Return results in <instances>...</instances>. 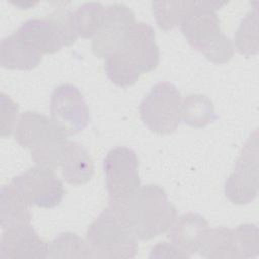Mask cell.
Listing matches in <instances>:
<instances>
[{
    "instance_id": "cell-1",
    "label": "cell",
    "mask_w": 259,
    "mask_h": 259,
    "mask_svg": "<svg viewBox=\"0 0 259 259\" xmlns=\"http://www.w3.org/2000/svg\"><path fill=\"white\" fill-rule=\"evenodd\" d=\"M140 240H151L170 229L177 211L165 190L155 184L140 186L119 200L109 201Z\"/></svg>"
},
{
    "instance_id": "cell-2",
    "label": "cell",
    "mask_w": 259,
    "mask_h": 259,
    "mask_svg": "<svg viewBox=\"0 0 259 259\" xmlns=\"http://www.w3.org/2000/svg\"><path fill=\"white\" fill-rule=\"evenodd\" d=\"M160 52L154 28L136 22L117 49L105 58L104 70L108 79L117 86L134 85L142 74L159 65Z\"/></svg>"
},
{
    "instance_id": "cell-3",
    "label": "cell",
    "mask_w": 259,
    "mask_h": 259,
    "mask_svg": "<svg viewBox=\"0 0 259 259\" xmlns=\"http://www.w3.org/2000/svg\"><path fill=\"white\" fill-rule=\"evenodd\" d=\"M226 2L199 1L180 23L189 45L214 64L228 63L234 55L232 40L221 31L215 10Z\"/></svg>"
},
{
    "instance_id": "cell-4",
    "label": "cell",
    "mask_w": 259,
    "mask_h": 259,
    "mask_svg": "<svg viewBox=\"0 0 259 259\" xmlns=\"http://www.w3.org/2000/svg\"><path fill=\"white\" fill-rule=\"evenodd\" d=\"M14 137L17 143L29 149L36 165L55 170L60 167L68 135L52 118L35 112H23L17 122Z\"/></svg>"
},
{
    "instance_id": "cell-5",
    "label": "cell",
    "mask_w": 259,
    "mask_h": 259,
    "mask_svg": "<svg viewBox=\"0 0 259 259\" xmlns=\"http://www.w3.org/2000/svg\"><path fill=\"white\" fill-rule=\"evenodd\" d=\"M86 238L93 258H134L137 255L138 238L110 206L89 225Z\"/></svg>"
},
{
    "instance_id": "cell-6",
    "label": "cell",
    "mask_w": 259,
    "mask_h": 259,
    "mask_svg": "<svg viewBox=\"0 0 259 259\" xmlns=\"http://www.w3.org/2000/svg\"><path fill=\"white\" fill-rule=\"evenodd\" d=\"M181 94L169 82L155 84L140 104L142 121L154 133H173L181 121Z\"/></svg>"
},
{
    "instance_id": "cell-7",
    "label": "cell",
    "mask_w": 259,
    "mask_h": 259,
    "mask_svg": "<svg viewBox=\"0 0 259 259\" xmlns=\"http://www.w3.org/2000/svg\"><path fill=\"white\" fill-rule=\"evenodd\" d=\"M12 185L28 205L53 208L63 199L65 190L54 170L34 166L15 176Z\"/></svg>"
},
{
    "instance_id": "cell-8",
    "label": "cell",
    "mask_w": 259,
    "mask_h": 259,
    "mask_svg": "<svg viewBox=\"0 0 259 259\" xmlns=\"http://www.w3.org/2000/svg\"><path fill=\"white\" fill-rule=\"evenodd\" d=\"M103 172L109 201L125 198L141 186L139 160L127 147H116L106 154Z\"/></svg>"
},
{
    "instance_id": "cell-9",
    "label": "cell",
    "mask_w": 259,
    "mask_h": 259,
    "mask_svg": "<svg viewBox=\"0 0 259 259\" xmlns=\"http://www.w3.org/2000/svg\"><path fill=\"white\" fill-rule=\"evenodd\" d=\"M258 169V140L255 132L244 145L234 171L225 182V194L231 202L247 204L256 198Z\"/></svg>"
},
{
    "instance_id": "cell-10",
    "label": "cell",
    "mask_w": 259,
    "mask_h": 259,
    "mask_svg": "<svg viewBox=\"0 0 259 259\" xmlns=\"http://www.w3.org/2000/svg\"><path fill=\"white\" fill-rule=\"evenodd\" d=\"M51 118L68 135L84 130L89 120V109L80 89L72 84L56 87L51 95Z\"/></svg>"
},
{
    "instance_id": "cell-11",
    "label": "cell",
    "mask_w": 259,
    "mask_h": 259,
    "mask_svg": "<svg viewBox=\"0 0 259 259\" xmlns=\"http://www.w3.org/2000/svg\"><path fill=\"white\" fill-rule=\"evenodd\" d=\"M136 23L135 13L123 3H113L104 9L102 23L92 38L91 49L98 58H106L120 45Z\"/></svg>"
},
{
    "instance_id": "cell-12",
    "label": "cell",
    "mask_w": 259,
    "mask_h": 259,
    "mask_svg": "<svg viewBox=\"0 0 259 259\" xmlns=\"http://www.w3.org/2000/svg\"><path fill=\"white\" fill-rule=\"evenodd\" d=\"M48 249V244L31 225L3 230L0 243L1 258H47Z\"/></svg>"
},
{
    "instance_id": "cell-13",
    "label": "cell",
    "mask_w": 259,
    "mask_h": 259,
    "mask_svg": "<svg viewBox=\"0 0 259 259\" xmlns=\"http://www.w3.org/2000/svg\"><path fill=\"white\" fill-rule=\"evenodd\" d=\"M208 229V223L202 215L189 212L174 221L170 227L168 238L178 249L191 256L198 252Z\"/></svg>"
},
{
    "instance_id": "cell-14",
    "label": "cell",
    "mask_w": 259,
    "mask_h": 259,
    "mask_svg": "<svg viewBox=\"0 0 259 259\" xmlns=\"http://www.w3.org/2000/svg\"><path fill=\"white\" fill-rule=\"evenodd\" d=\"M15 33L41 55L54 54L64 47L56 24L48 16L26 20Z\"/></svg>"
},
{
    "instance_id": "cell-15",
    "label": "cell",
    "mask_w": 259,
    "mask_h": 259,
    "mask_svg": "<svg viewBox=\"0 0 259 259\" xmlns=\"http://www.w3.org/2000/svg\"><path fill=\"white\" fill-rule=\"evenodd\" d=\"M63 178L70 184L88 182L94 173V164L89 152L79 143L68 141L61 159Z\"/></svg>"
},
{
    "instance_id": "cell-16",
    "label": "cell",
    "mask_w": 259,
    "mask_h": 259,
    "mask_svg": "<svg viewBox=\"0 0 259 259\" xmlns=\"http://www.w3.org/2000/svg\"><path fill=\"white\" fill-rule=\"evenodd\" d=\"M42 55L21 39L15 32L4 37L0 45V64L6 69L31 70L41 62Z\"/></svg>"
},
{
    "instance_id": "cell-17",
    "label": "cell",
    "mask_w": 259,
    "mask_h": 259,
    "mask_svg": "<svg viewBox=\"0 0 259 259\" xmlns=\"http://www.w3.org/2000/svg\"><path fill=\"white\" fill-rule=\"evenodd\" d=\"M0 223L2 230L30 225L29 205L16 191L12 183L1 187Z\"/></svg>"
},
{
    "instance_id": "cell-18",
    "label": "cell",
    "mask_w": 259,
    "mask_h": 259,
    "mask_svg": "<svg viewBox=\"0 0 259 259\" xmlns=\"http://www.w3.org/2000/svg\"><path fill=\"white\" fill-rule=\"evenodd\" d=\"M200 256L207 259H238L233 229H208L199 247Z\"/></svg>"
},
{
    "instance_id": "cell-19",
    "label": "cell",
    "mask_w": 259,
    "mask_h": 259,
    "mask_svg": "<svg viewBox=\"0 0 259 259\" xmlns=\"http://www.w3.org/2000/svg\"><path fill=\"white\" fill-rule=\"evenodd\" d=\"M181 120L191 127L201 128L217 117L211 100L203 94H189L181 100Z\"/></svg>"
},
{
    "instance_id": "cell-20",
    "label": "cell",
    "mask_w": 259,
    "mask_h": 259,
    "mask_svg": "<svg viewBox=\"0 0 259 259\" xmlns=\"http://www.w3.org/2000/svg\"><path fill=\"white\" fill-rule=\"evenodd\" d=\"M48 258H92V251L77 234L66 232L58 235L49 245Z\"/></svg>"
},
{
    "instance_id": "cell-21",
    "label": "cell",
    "mask_w": 259,
    "mask_h": 259,
    "mask_svg": "<svg viewBox=\"0 0 259 259\" xmlns=\"http://www.w3.org/2000/svg\"><path fill=\"white\" fill-rule=\"evenodd\" d=\"M195 5V1H154L152 9L158 26L163 30H170L180 25Z\"/></svg>"
},
{
    "instance_id": "cell-22",
    "label": "cell",
    "mask_w": 259,
    "mask_h": 259,
    "mask_svg": "<svg viewBox=\"0 0 259 259\" xmlns=\"http://www.w3.org/2000/svg\"><path fill=\"white\" fill-rule=\"evenodd\" d=\"M104 7L99 2H87L73 12L74 24L78 36L93 38L97 33L103 19Z\"/></svg>"
},
{
    "instance_id": "cell-23",
    "label": "cell",
    "mask_w": 259,
    "mask_h": 259,
    "mask_svg": "<svg viewBox=\"0 0 259 259\" xmlns=\"http://www.w3.org/2000/svg\"><path fill=\"white\" fill-rule=\"evenodd\" d=\"M235 47L240 54L250 57L258 52V17L257 9L250 11L241 21L234 35Z\"/></svg>"
},
{
    "instance_id": "cell-24",
    "label": "cell",
    "mask_w": 259,
    "mask_h": 259,
    "mask_svg": "<svg viewBox=\"0 0 259 259\" xmlns=\"http://www.w3.org/2000/svg\"><path fill=\"white\" fill-rule=\"evenodd\" d=\"M233 232L238 259L256 257L259 251L257 226L253 224H243L233 229Z\"/></svg>"
},
{
    "instance_id": "cell-25",
    "label": "cell",
    "mask_w": 259,
    "mask_h": 259,
    "mask_svg": "<svg viewBox=\"0 0 259 259\" xmlns=\"http://www.w3.org/2000/svg\"><path fill=\"white\" fill-rule=\"evenodd\" d=\"M48 17L56 24L64 46H70L77 40L79 36L76 32L72 11L60 7L54 10Z\"/></svg>"
},
{
    "instance_id": "cell-26",
    "label": "cell",
    "mask_w": 259,
    "mask_h": 259,
    "mask_svg": "<svg viewBox=\"0 0 259 259\" xmlns=\"http://www.w3.org/2000/svg\"><path fill=\"white\" fill-rule=\"evenodd\" d=\"M1 137L15 131L18 118V105L4 92H1Z\"/></svg>"
},
{
    "instance_id": "cell-27",
    "label": "cell",
    "mask_w": 259,
    "mask_h": 259,
    "mask_svg": "<svg viewBox=\"0 0 259 259\" xmlns=\"http://www.w3.org/2000/svg\"><path fill=\"white\" fill-rule=\"evenodd\" d=\"M187 254L178 249L174 244L162 242L155 245L150 254V258H189Z\"/></svg>"
}]
</instances>
